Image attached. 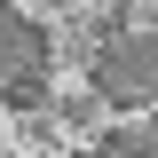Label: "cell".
I'll return each instance as SVG.
<instances>
[{
  "instance_id": "277c9868",
  "label": "cell",
  "mask_w": 158,
  "mask_h": 158,
  "mask_svg": "<svg viewBox=\"0 0 158 158\" xmlns=\"http://www.w3.org/2000/svg\"><path fill=\"white\" fill-rule=\"evenodd\" d=\"M95 158H150V127H111L95 142Z\"/></svg>"
},
{
  "instance_id": "6da1fadb",
  "label": "cell",
  "mask_w": 158,
  "mask_h": 158,
  "mask_svg": "<svg viewBox=\"0 0 158 158\" xmlns=\"http://www.w3.org/2000/svg\"><path fill=\"white\" fill-rule=\"evenodd\" d=\"M95 87L111 103H135V95H158V40H142V32H127V40H111L95 56Z\"/></svg>"
},
{
  "instance_id": "3957f363",
  "label": "cell",
  "mask_w": 158,
  "mask_h": 158,
  "mask_svg": "<svg viewBox=\"0 0 158 158\" xmlns=\"http://www.w3.org/2000/svg\"><path fill=\"white\" fill-rule=\"evenodd\" d=\"M0 103H8V111H48V79L40 71H8L0 79Z\"/></svg>"
},
{
  "instance_id": "5b68a950",
  "label": "cell",
  "mask_w": 158,
  "mask_h": 158,
  "mask_svg": "<svg viewBox=\"0 0 158 158\" xmlns=\"http://www.w3.org/2000/svg\"><path fill=\"white\" fill-rule=\"evenodd\" d=\"M150 158H158V127H150Z\"/></svg>"
},
{
  "instance_id": "7a4b0ae2",
  "label": "cell",
  "mask_w": 158,
  "mask_h": 158,
  "mask_svg": "<svg viewBox=\"0 0 158 158\" xmlns=\"http://www.w3.org/2000/svg\"><path fill=\"white\" fill-rule=\"evenodd\" d=\"M40 63H48V32L24 24V16H0V79L8 71H40Z\"/></svg>"
}]
</instances>
